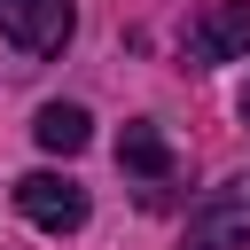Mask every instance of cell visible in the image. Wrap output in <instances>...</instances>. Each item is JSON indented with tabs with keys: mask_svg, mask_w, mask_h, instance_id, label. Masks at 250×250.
I'll return each mask as SVG.
<instances>
[{
	"mask_svg": "<svg viewBox=\"0 0 250 250\" xmlns=\"http://www.w3.org/2000/svg\"><path fill=\"white\" fill-rule=\"evenodd\" d=\"M0 39H16L23 55H55L70 39V0H0Z\"/></svg>",
	"mask_w": 250,
	"mask_h": 250,
	"instance_id": "277c9868",
	"label": "cell"
},
{
	"mask_svg": "<svg viewBox=\"0 0 250 250\" xmlns=\"http://www.w3.org/2000/svg\"><path fill=\"white\" fill-rule=\"evenodd\" d=\"M31 133H39V148H47V156H78V148L94 141V125H86V109H78V102H47V109L31 117Z\"/></svg>",
	"mask_w": 250,
	"mask_h": 250,
	"instance_id": "5b68a950",
	"label": "cell"
},
{
	"mask_svg": "<svg viewBox=\"0 0 250 250\" xmlns=\"http://www.w3.org/2000/svg\"><path fill=\"white\" fill-rule=\"evenodd\" d=\"M117 164L141 172V180H172V148H164L156 125H125V133H117Z\"/></svg>",
	"mask_w": 250,
	"mask_h": 250,
	"instance_id": "8992f818",
	"label": "cell"
},
{
	"mask_svg": "<svg viewBox=\"0 0 250 250\" xmlns=\"http://www.w3.org/2000/svg\"><path fill=\"white\" fill-rule=\"evenodd\" d=\"M250 55V0H203L188 16V62H234Z\"/></svg>",
	"mask_w": 250,
	"mask_h": 250,
	"instance_id": "7a4b0ae2",
	"label": "cell"
},
{
	"mask_svg": "<svg viewBox=\"0 0 250 250\" xmlns=\"http://www.w3.org/2000/svg\"><path fill=\"white\" fill-rule=\"evenodd\" d=\"M242 117H250V86H242Z\"/></svg>",
	"mask_w": 250,
	"mask_h": 250,
	"instance_id": "52a82bcc",
	"label": "cell"
},
{
	"mask_svg": "<svg viewBox=\"0 0 250 250\" xmlns=\"http://www.w3.org/2000/svg\"><path fill=\"white\" fill-rule=\"evenodd\" d=\"M16 211L31 227H47V234H78L86 227V188L62 180V172H23L16 180Z\"/></svg>",
	"mask_w": 250,
	"mask_h": 250,
	"instance_id": "3957f363",
	"label": "cell"
},
{
	"mask_svg": "<svg viewBox=\"0 0 250 250\" xmlns=\"http://www.w3.org/2000/svg\"><path fill=\"white\" fill-rule=\"evenodd\" d=\"M188 250H250V172L211 188L188 219Z\"/></svg>",
	"mask_w": 250,
	"mask_h": 250,
	"instance_id": "6da1fadb",
	"label": "cell"
}]
</instances>
